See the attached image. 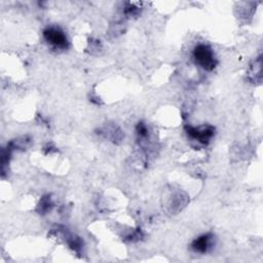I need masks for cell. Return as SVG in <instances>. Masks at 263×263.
<instances>
[{"mask_svg": "<svg viewBox=\"0 0 263 263\" xmlns=\"http://www.w3.org/2000/svg\"><path fill=\"white\" fill-rule=\"evenodd\" d=\"M196 63L205 70H212L216 66V59L212 48L205 44H198L193 50Z\"/></svg>", "mask_w": 263, "mask_h": 263, "instance_id": "obj_1", "label": "cell"}, {"mask_svg": "<svg viewBox=\"0 0 263 263\" xmlns=\"http://www.w3.org/2000/svg\"><path fill=\"white\" fill-rule=\"evenodd\" d=\"M44 38L51 45L59 48H66L68 46V39L65 33L55 27H50L44 30L43 32Z\"/></svg>", "mask_w": 263, "mask_h": 263, "instance_id": "obj_2", "label": "cell"}, {"mask_svg": "<svg viewBox=\"0 0 263 263\" xmlns=\"http://www.w3.org/2000/svg\"><path fill=\"white\" fill-rule=\"evenodd\" d=\"M187 133L194 140L202 144H205L212 138L214 134V129L211 126H200V127L187 126Z\"/></svg>", "mask_w": 263, "mask_h": 263, "instance_id": "obj_3", "label": "cell"}, {"mask_svg": "<svg viewBox=\"0 0 263 263\" xmlns=\"http://www.w3.org/2000/svg\"><path fill=\"white\" fill-rule=\"evenodd\" d=\"M212 239L211 234H203L192 242V249L197 253H206L211 249Z\"/></svg>", "mask_w": 263, "mask_h": 263, "instance_id": "obj_4", "label": "cell"}]
</instances>
